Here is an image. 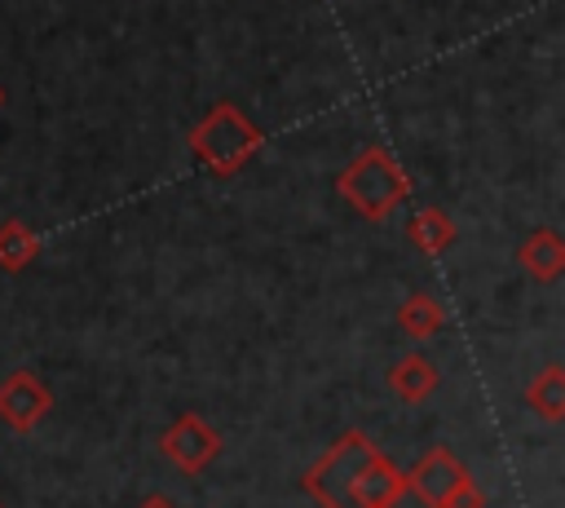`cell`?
Instances as JSON below:
<instances>
[{"label":"cell","mask_w":565,"mask_h":508,"mask_svg":"<svg viewBox=\"0 0 565 508\" xmlns=\"http://www.w3.org/2000/svg\"><path fill=\"white\" fill-rule=\"evenodd\" d=\"M305 490L322 508H397L406 499V473L362 428H349L309 464Z\"/></svg>","instance_id":"1"},{"label":"cell","mask_w":565,"mask_h":508,"mask_svg":"<svg viewBox=\"0 0 565 508\" xmlns=\"http://www.w3.org/2000/svg\"><path fill=\"white\" fill-rule=\"evenodd\" d=\"M335 194H340L358 216L384 221L402 199H411V177H406V168L397 163L393 150L366 146V150H358V155L340 168Z\"/></svg>","instance_id":"2"},{"label":"cell","mask_w":565,"mask_h":508,"mask_svg":"<svg viewBox=\"0 0 565 508\" xmlns=\"http://www.w3.org/2000/svg\"><path fill=\"white\" fill-rule=\"evenodd\" d=\"M265 146V133L234 106L216 102L194 128H190V150L212 177H234L256 150Z\"/></svg>","instance_id":"3"},{"label":"cell","mask_w":565,"mask_h":508,"mask_svg":"<svg viewBox=\"0 0 565 508\" xmlns=\"http://www.w3.org/2000/svg\"><path fill=\"white\" fill-rule=\"evenodd\" d=\"M406 495H415L424 508H486L472 468L450 446H433L406 468Z\"/></svg>","instance_id":"4"},{"label":"cell","mask_w":565,"mask_h":508,"mask_svg":"<svg viewBox=\"0 0 565 508\" xmlns=\"http://www.w3.org/2000/svg\"><path fill=\"white\" fill-rule=\"evenodd\" d=\"M159 451H163V459L177 464L181 473H203V468L221 455V433H216L203 415L185 411L181 420H172V424L163 428Z\"/></svg>","instance_id":"5"},{"label":"cell","mask_w":565,"mask_h":508,"mask_svg":"<svg viewBox=\"0 0 565 508\" xmlns=\"http://www.w3.org/2000/svg\"><path fill=\"white\" fill-rule=\"evenodd\" d=\"M53 411V393L35 371H13L0 380V420L13 433H31Z\"/></svg>","instance_id":"6"},{"label":"cell","mask_w":565,"mask_h":508,"mask_svg":"<svg viewBox=\"0 0 565 508\" xmlns=\"http://www.w3.org/2000/svg\"><path fill=\"white\" fill-rule=\"evenodd\" d=\"M516 261H521V269H525L530 278H539V283H556L561 269H565V243H561L556 230L543 225V230H534V234L521 243Z\"/></svg>","instance_id":"7"},{"label":"cell","mask_w":565,"mask_h":508,"mask_svg":"<svg viewBox=\"0 0 565 508\" xmlns=\"http://www.w3.org/2000/svg\"><path fill=\"white\" fill-rule=\"evenodd\" d=\"M441 384V371H437V362L433 358H424V353H406V358H397L393 367H388V389L402 398V402H424L433 389Z\"/></svg>","instance_id":"8"},{"label":"cell","mask_w":565,"mask_h":508,"mask_svg":"<svg viewBox=\"0 0 565 508\" xmlns=\"http://www.w3.org/2000/svg\"><path fill=\"white\" fill-rule=\"evenodd\" d=\"M406 234H411V243L424 252V256H441L450 243H455V221L441 212V208H419V212H411V221H406Z\"/></svg>","instance_id":"9"},{"label":"cell","mask_w":565,"mask_h":508,"mask_svg":"<svg viewBox=\"0 0 565 508\" xmlns=\"http://www.w3.org/2000/svg\"><path fill=\"white\" fill-rule=\"evenodd\" d=\"M397 327H402L411 340H428V336H437V331L446 327V305H441L437 296H428V292H415V296L402 300Z\"/></svg>","instance_id":"10"},{"label":"cell","mask_w":565,"mask_h":508,"mask_svg":"<svg viewBox=\"0 0 565 508\" xmlns=\"http://www.w3.org/2000/svg\"><path fill=\"white\" fill-rule=\"evenodd\" d=\"M525 402H530V411H534L539 420L556 424V420L565 415V371H561L556 362H552V367H543V371L530 380Z\"/></svg>","instance_id":"11"},{"label":"cell","mask_w":565,"mask_h":508,"mask_svg":"<svg viewBox=\"0 0 565 508\" xmlns=\"http://www.w3.org/2000/svg\"><path fill=\"white\" fill-rule=\"evenodd\" d=\"M35 256H40V239H35V230L22 225L18 216L0 221V269L18 274V269H26Z\"/></svg>","instance_id":"12"},{"label":"cell","mask_w":565,"mask_h":508,"mask_svg":"<svg viewBox=\"0 0 565 508\" xmlns=\"http://www.w3.org/2000/svg\"><path fill=\"white\" fill-rule=\"evenodd\" d=\"M137 508H177V504H172L168 495H146V499H141Z\"/></svg>","instance_id":"13"},{"label":"cell","mask_w":565,"mask_h":508,"mask_svg":"<svg viewBox=\"0 0 565 508\" xmlns=\"http://www.w3.org/2000/svg\"><path fill=\"white\" fill-rule=\"evenodd\" d=\"M0 106H4V88H0Z\"/></svg>","instance_id":"14"}]
</instances>
